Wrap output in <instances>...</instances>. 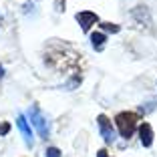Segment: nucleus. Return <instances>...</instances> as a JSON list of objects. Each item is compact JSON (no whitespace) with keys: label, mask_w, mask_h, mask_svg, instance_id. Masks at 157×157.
Returning a JSON list of instances; mask_svg holds the SVG:
<instances>
[{"label":"nucleus","mask_w":157,"mask_h":157,"mask_svg":"<svg viewBox=\"0 0 157 157\" xmlns=\"http://www.w3.org/2000/svg\"><path fill=\"white\" fill-rule=\"evenodd\" d=\"M117 125H119V131L123 137H129L135 129V115L133 113H121L117 117Z\"/></svg>","instance_id":"nucleus-1"},{"label":"nucleus","mask_w":157,"mask_h":157,"mask_svg":"<svg viewBox=\"0 0 157 157\" xmlns=\"http://www.w3.org/2000/svg\"><path fill=\"white\" fill-rule=\"evenodd\" d=\"M99 125H101L105 139H113V129L109 127V121H107V117H99Z\"/></svg>","instance_id":"nucleus-2"},{"label":"nucleus","mask_w":157,"mask_h":157,"mask_svg":"<svg viewBox=\"0 0 157 157\" xmlns=\"http://www.w3.org/2000/svg\"><path fill=\"white\" fill-rule=\"evenodd\" d=\"M141 141H143L145 145L151 143V129H149V125H147V123L141 125Z\"/></svg>","instance_id":"nucleus-3"},{"label":"nucleus","mask_w":157,"mask_h":157,"mask_svg":"<svg viewBox=\"0 0 157 157\" xmlns=\"http://www.w3.org/2000/svg\"><path fill=\"white\" fill-rule=\"evenodd\" d=\"M78 18L83 20V28H85V30H87V28L91 26L89 22H97V16H95V14H81Z\"/></svg>","instance_id":"nucleus-4"},{"label":"nucleus","mask_w":157,"mask_h":157,"mask_svg":"<svg viewBox=\"0 0 157 157\" xmlns=\"http://www.w3.org/2000/svg\"><path fill=\"white\" fill-rule=\"evenodd\" d=\"M18 127H20V129H22L24 137H26V139H30V135H33V133L28 131V127H26V123H24V119H22V117H20V119H18Z\"/></svg>","instance_id":"nucleus-5"},{"label":"nucleus","mask_w":157,"mask_h":157,"mask_svg":"<svg viewBox=\"0 0 157 157\" xmlns=\"http://www.w3.org/2000/svg\"><path fill=\"white\" fill-rule=\"evenodd\" d=\"M103 40H105L103 34H93V44H97V48H101V46H103Z\"/></svg>","instance_id":"nucleus-6"},{"label":"nucleus","mask_w":157,"mask_h":157,"mask_svg":"<svg viewBox=\"0 0 157 157\" xmlns=\"http://www.w3.org/2000/svg\"><path fill=\"white\" fill-rule=\"evenodd\" d=\"M48 157H59V151L56 149H48Z\"/></svg>","instance_id":"nucleus-7"}]
</instances>
